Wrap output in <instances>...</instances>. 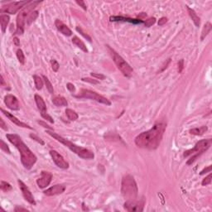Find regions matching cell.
Listing matches in <instances>:
<instances>
[{
    "label": "cell",
    "mask_w": 212,
    "mask_h": 212,
    "mask_svg": "<svg viewBox=\"0 0 212 212\" xmlns=\"http://www.w3.org/2000/svg\"><path fill=\"white\" fill-rule=\"evenodd\" d=\"M167 124L163 122H158L148 131L141 133L135 139V144L139 148L149 150H154L160 145Z\"/></svg>",
    "instance_id": "obj_1"
},
{
    "label": "cell",
    "mask_w": 212,
    "mask_h": 212,
    "mask_svg": "<svg viewBox=\"0 0 212 212\" xmlns=\"http://www.w3.org/2000/svg\"><path fill=\"white\" fill-rule=\"evenodd\" d=\"M6 137L8 139V141L12 144H13L17 149H18L19 153H20V155H21V162L23 163V167L26 169H31L33 167V165L36 163L37 160H38L37 156L31 151V149L22 140L21 137L18 136V134H7Z\"/></svg>",
    "instance_id": "obj_2"
},
{
    "label": "cell",
    "mask_w": 212,
    "mask_h": 212,
    "mask_svg": "<svg viewBox=\"0 0 212 212\" xmlns=\"http://www.w3.org/2000/svg\"><path fill=\"white\" fill-rule=\"evenodd\" d=\"M47 133L50 136H52L53 139H55L56 140H57L58 142H60L61 144H64L65 146L67 147L71 151H72L73 153H75L76 154H77L80 158H83V159H87V160H90V159H94V153L89 149H85V148H83V147H80L76 145L73 143H71V141H69L66 139L63 138V137L60 136L59 134H57L56 133L52 132V131H49L47 130Z\"/></svg>",
    "instance_id": "obj_3"
},
{
    "label": "cell",
    "mask_w": 212,
    "mask_h": 212,
    "mask_svg": "<svg viewBox=\"0 0 212 212\" xmlns=\"http://www.w3.org/2000/svg\"><path fill=\"white\" fill-rule=\"evenodd\" d=\"M139 189L134 177L131 175H126L123 177L121 184V193L126 200H134L138 196Z\"/></svg>",
    "instance_id": "obj_4"
},
{
    "label": "cell",
    "mask_w": 212,
    "mask_h": 212,
    "mask_svg": "<svg viewBox=\"0 0 212 212\" xmlns=\"http://www.w3.org/2000/svg\"><path fill=\"white\" fill-rule=\"evenodd\" d=\"M40 1H30L28 4H27L23 8L22 11L18 13L17 17V29L15 31V35H22L24 33V27L27 23V19L29 15L33 12V10L38 4H40Z\"/></svg>",
    "instance_id": "obj_5"
},
{
    "label": "cell",
    "mask_w": 212,
    "mask_h": 212,
    "mask_svg": "<svg viewBox=\"0 0 212 212\" xmlns=\"http://www.w3.org/2000/svg\"><path fill=\"white\" fill-rule=\"evenodd\" d=\"M106 47L108 48L109 52L114 62L115 63L117 68L122 72L123 75L126 76V77L132 76L133 73H134V69L131 67L129 64L128 63L127 61H125L120 55L117 52H115L113 48H111L109 45H107Z\"/></svg>",
    "instance_id": "obj_6"
},
{
    "label": "cell",
    "mask_w": 212,
    "mask_h": 212,
    "mask_svg": "<svg viewBox=\"0 0 212 212\" xmlns=\"http://www.w3.org/2000/svg\"><path fill=\"white\" fill-rule=\"evenodd\" d=\"M212 144V139H204V140H200L195 145L193 149L187 150L183 153V156L185 158L189 157L191 155H194V154H202L203 153H205L210 146Z\"/></svg>",
    "instance_id": "obj_7"
},
{
    "label": "cell",
    "mask_w": 212,
    "mask_h": 212,
    "mask_svg": "<svg viewBox=\"0 0 212 212\" xmlns=\"http://www.w3.org/2000/svg\"><path fill=\"white\" fill-rule=\"evenodd\" d=\"M77 97L80 98H85V99H90L95 101L101 103V104H106V105H111V102L107 98L104 97L103 95H100L98 93L94 91H92L90 90H85V89H82L81 92H80V95H77Z\"/></svg>",
    "instance_id": "obj_8"
},
{
    "label": "cell",
    "mask_w": 212,
    "mask_h": 212,
    "mask_svg": "<svg viewBox=\"0 0 212 212\" xmlns=\"http://www.w3.org/2000/svg\"><path fill=\"white\" fill-rule=\"evenodd\" d=\"M30 1H21V2H13L3 6L1 8V13H6L9 14H15L23 7H25L24 5L28 4Z\"/></svg>",
    "instance_id": "obj_9"
},
{
    "label": "cell",
    "mask_w": 212,
    "mask_h": 212,
    "mask_svg": "<svg viewBox=\"0 0 212 212\" xmlns=\"http://www.w3.org/2000/svg\"><path fill=\"white\" fill-rule=\"evenodd\" d=\"M144 199L142 200H126L124 204V207L127 211L134 212V211H143L144 207Z\"/></svg>",
    "instance_id": "obj_10"
},
{
    "label": "cell",
    "mask_w": 212,
    "mask_h": 212,
    "mask_svg": "<svg viewBox=\"0 0 212 212\" xmlns=\"http://www.w3.org/2000/svg\"><path fill=\"white\" fill-rule=\"evenodd\" d=\"M50 155L52 157V160L55 163V164L57 166L60 168H62V169H67L69 167V163L68 162H66L65 160V158L62 157V156L59 153H57V151L55 150H51L50 151Z\"/></svg>",
    "instance_id": "obj_11"
},
{
    "label": "cell",
    "mask_w": 212,
    "mask_h": 212,
    "mask_svg": "<svg viewBox=\"0 0 212 212\" xmlns=\"http://www.w3.org/2000/svg\"><path fill=\"white\" fill-rule=\"evenodd\" d=\"M18 182L19 187H20V190L22 191V193H23V196L24 199H25L28 202L30 203L31 205H36L37 203H36L35 201V199L33 197V194H32V192H31V191L29 190L28 187L26 186V184L24 183L23 181H21V180H18Z\"/></svg>",
    "instance_id": "obj_12"
},
{
    "label": "cell",
    "mask_w": 212,
    "mask_h": 212,
    "mask_svg": "<svg viewBox=\"0 0 212 212\" xmlns=\"http://www.w3.org/2000/svg\"><path fill=\"white\" fill-rule=\"evenodd\" d=\"M52 174L49 172L43 171L41 173V177L37 180V184L39 188L43 189L48 186L52 182Z\"/></svg>",
    "instance_id": "obj_13"
},
{
    "label": "cell",
    "mask_w": 212,
    "mask_h": 212,
    "mask_svg": "<svg viewBox=\"0 0 212 212\" xmlns=\"http://www.w3.org/2000/svg\"><path fill=\"white\" fill-rule=\"evenodd\" d=\"M4 103L8 108L11 110H18L20 109V104H19L18 99L13 94H8L5 95Z\"/></svg>",
    "instance_id": "obj_14"
},
{
    "label": "cell",
    "mask_w": 212,
    "mask_h": 212,
    "mask_svg": "<svg viewBox=\"0 0 212 212\" xmlns=\"http://www.w3.org/2000/svg\"><path fill=\"white\" fill-rule=\"evenodd\" d=\"M66 191V186L63 184H57L55 186L50 187V188L47 189L46 191H44V194L47 196H57V195H60L62 194L64 191Z\"/></svg>",
    "instance_id": "obj_15"
},
{
    "label": "cell",
    "mask_w": 212,
    "mask_h": 212,
    "mask_svg": "<svg viewBox=\"0 0 212 212\" xmlns=\"http://www.w3.org/2000/svg\"><path fill=\"white\" fill-rule=\"evenodd\" d=\"M1 111H2V113L4 114L6 117H7L8 119H9L11 122H13V124L17 125V126H18V127H22V128H25V129H33V128L30 127L28 124H27L25 123L22 122L20 121L18 118H16L15 116H13L12 114H10L9 112H7L6 110H4L3 109H1Z\"/></svg>",
    "instance_id": "obj_16"
},
{
    "label": "cell",
    "mask_w": 212,
    "mask_h": 212,
    "mask_svg": "<svg viewBox=\"0 0 212 212\" xmlns=\"http://www.w3.org/2000/svg\"><path fill=\"white\" fill-rule=\"evenodd\" d=\"M55 25L57 27V30L59 31L61 33H62L63 35L66 36V37H70V36L72 35V31L59 19H57L55 21Z\"/></svg>",
    "instance_id": "obj_17"
},
{
    "label": "cell",
    "mask_w": 212,
    "mask_h": 212,
    "mask_svg": "<svg viewBox=\"0 0 212 212\" xmlns=\"http://www.w3.org/2000/svg\"><path fill=\"white\" fill-rule=\"evenodd\" d=\"M111 22H127L130 23L134 24H141L144 23V22L141 19H135V18H124V17H119V16H114L110 17Z\"/></svg>",
    "instance_id": "obj_18"
},
{
    "label": "cell",
    "mask_w": 212,
    "mask_h": 212,
    "mask_svg": "<svg viewBox=\"0 0 212 212\" xmlns=\"http://www.w3.org/2000/svg\"><path fill=\"white\" fill-rule=\"evenodd\" d=\"M34 98H35L36 104H37L38 109L41 111V114L47 113V104H46L44 99H43V97H41L39 94H35Z\"/></svg>",
    "instance_id": "obj_19"
},
{
    "label": "cell",
    "mask_w": 212,
    "mask_h": 212,
    "mask_svg": "<svg viewBox=\"0 0 212 212\" xmlns=\"http://www.w3.org/2000/svg\"><path fill=\"white\" fill-rule=\"evenodd\" d=\"M52 103L57 107H65L68 105V102L63 96H54L52 98Z\"/></svg>",
    "instance_id": "obj_20"
},
{
    "label": "cell",
    "mask_w": 212,
    "mask_h": 212,
    "mask_svg": "<svg viewBox=\"0 0 212 212\" xmlns=\"http://www.w3.org/2000/svg\"><path fill=\"white\" fill-rule=\"evenodd\" d=\"M186 8H187V11H188L189 15H190V17H191V18L192 19L194 24H195L196 27H200V18H199V16L196 14V13L195 12V10L191 8L188 7V6H186Z\"/></svg>",
    "instance_id": "obj_21"
},
{
    "label": "cell",
    "mask_w": 212,
    "mask_h": 212,
    "mask_svg": "<svg viewBox=\"0 0 212 212\" xmlns=\"http://www.w3.org/2000/svg\"><path fill=\"white\" fill-rule=\"evenodd\" d=\"M10 18L6 14H1L0 15V24H1V29H2V33H5L7 26L8 23H9Z\"/></svg>",
    "instance_id": "obj_22"
},
{
    "label": "cell",
    "mask_w": 212,
    "mask_h": 212,
    "mask_svg": "<svg viewBox=\"0 0 212 212\" xmlns=\"http://www.w3.org/2000/svg\"><path fill=\"white\" fill-rule=\"evenodd\" d=\"M72 43H73V44H75L76 47H79L80 50H82L84 52H88L87 47L85 45V43H83L82 41L80 40L78 37H76V36L73 37V38H72Z\"/></svg>",
    "instance_id": "obj_23"
},
{
    "label": "cell",
    "mask_w": 212,
    "mask_h": 212,
    "mask_svg": "<svg viewBox=\"0 0 212 212\" xmlns=\"http://www.w3.org/2000/svg\"><path fill=\"white\" fill-rule=\"evenodd\" d=\"M208 128L206 126H201L200 128H195V129H192L189 131V133L193 135H197V136H200V135H203L205 134L206 131H207Z\"/></svg>",
    "instance_id": "obj_24"
},
{
    "label": "cell",
    "mask_w": 212,
    "mask_h": 212,
    "mask_svg": "<svg viewBox=\"0 0 212 212\" xmlns=\"http://www.w3.org/2000/svg\"><path fill=\"white\" fill-rule=\"evenodd\" d=\"M212 29V25L210 23H206L205 24V26L203 28L202 32H201V37H200V40L203 41L205 38V37H207V35L210 33V31Z\"/></svg>",
    "instance_id": "obj_25"
},
{
    "label": "cell",
    "mask_w": 212,
    "mask_h": 212,
    "mask_svg": "<svg viewBox=\"0 0 212 212\" xmlns=\"http://www.w3.org/2000/svg\"><path fill=\"white\" fill-rule=\"evenodd\" d=\"M66 116H67V118H68L69 120L71 121H76V119H78V118H79L78 114L76 113V111H74L73 109H66Z\"/></svg>",
    "instance_id": "obj_26"
},
{
    "label": "cell",
    "mask_w": 212,
    "mask_h": 212,
    "mask_svg": "<svg viewBox=\"0 0 212 212\" xmlns=\"http://www.w3.org/2000/svg\"><path fill=\"white\" fill-rule=\"evenodd\" d=\"M33 80H34V83H35V87L38 90H41L43 87V80L39 76L34 75L33 76Z\"/></svg>",
    "instance_id": "obj_27"
},
{
    "label": "cell",
    "mask_w": 212,
    "mask_h": 212,
    "mask_svg": "<svg viewBox=\"0 0 212 212\" xmlns=\"http://www.w3.org/2000/svg\"><path fill=\"white\" fill-rule=\"evenodd\" d=\"M43 78L46 86H47V90L49 91L50 94H53V93H54V89H53V85H52V83H51V81L49 80V79H48L46 76H43Z\"/></svg>",
    "instance_id": "obj_28"
},
{
    "label": "cell",
    "mask_w": 212,
    "mask_h": 212,
    "mask_svg": "<svg viewBox=\"0 0 212 212\" xmlns=\"http://www.w3.org/2000/svg\"><path fill=\"white\" fill-rule=\"evenodd\" d=\"M38 11H33V12L29 15L28 19H27V24H28V25H31L33 22L35 21L36 19L38 18Z\"/></svg>",
    "instance_id": "obj_29"
},
{
    "label": "cell",
    "mask_w": 212,
    "mask_h": 212,
    "mask_svg": "<svg viewBox=\"0 0 212 212\" xmlns=\"http://www.w3.org/2000/svg\"><path fill=\"white\" fill-rule=\"evenodd\" d=\"M17 57H18V60L20 62V64H22V65L25 64V56H24L23 50L18 49L17 51Z\"/></svg>",
    "instance_id": "obj_30"
},
{
    "label": "cell",
    "mask_w": 212,
    "mask_h": 212,
    "mask_svg": "<svg viewBox=\"0 0 212 212\" xmlns=\"http://www.w3.org/2000/svg\"><path fill=\"white\" fill-rule=\"evenodd\" d=\"M1 190L3 191H4V192H8V191L12 190V186L9 183L2 181L1 182Z\"/></svg>",
    "instance_id": "obj_31"
},
{
    "label": "cell",
    "mask_w": 212,
    "mask_h": 212,
    "mask_svg": "<svg viewBox=\"0 0 212 212\" xmlns=\"http://www.w3.org/2000/svg\"><path fill=\"white\" fill-rule=\"evenodd\" d=\"M76 31H77L78 33H80V35L81 36H83V37H84V38H85V39H87L88 41H89V42H91V38H90V36L88 35L87 33H85V32H84V31H83V29L81 28H80V27H76Z\"/></svg>",
    "instance_id": "obj_32"
},
{
    "label": "cell",
    "mask_w": 212,
    "mask_h": 212,
    "mask_svg": "<svg viewBox=\"0 0 212 212\" xmlns=\"http://www.w3.org/2000/svg\"><path fill=\"white\" fill-rule=\"evenodd\" d=\"M210 183H211V173L210 172L207 177H205V178L203 179L201 184H202V186H208V185H210Z\"/></svg>",
    "instance_id": "obj_33"
},
{
    "label": "cell",
    "mask_w": 212,
    "mask_h": 212,
    "mask_svg": "<svg viewBox=\"0 0 212 212\" xmlns=\"http://www.w3.org/2000/svg\"><path fill=\"white\" fill-rule=\"evenodd\" d=\"M0 148H1V149H2L3 152H5V153H11L9 148H8V146L7 145V144H5L4 141H3V139H1V145H0Z\"/></svg>",
    "instance_id": "obj_34"
},
{
    "label": "cell",
    "mask_w": 212,
    "mask_h": 212,
    "mask_svg": "<svg viewBox=\"0 0 212 212\" xmlns=\"http://www.w3.org/2000/svg\"><path fill=\"white\" fill-rule=\"evenodd\" d=\"M51 64H52V70H53L55 72H57V71H58V70H59V68H60L59 63H58V62H57L56 60L52 59V61H51Z\"/></svg>",
    "instance_id": "obj_35"
},
{
    "label": "cell",
    "mask_w": 212,
    "mask_h": 212,
    "mask_svg": "<svg viewBox=\"0 0 212 212\" xmlns=\"http://www.w3.org/2000/svg\"><path fill=\"white\" fill-rule=\"evenodd\" d=\"M155 23H156L155 18H149L148 20H146V21L144 22V23H145V26L148 27V28L151 27L152 25H153V24Z\"/></svg>",
    "instance_id": "obj_36"
},
{
    "label": "cell",
    "mask_w": 212,
    "mask_h": 212,
    "mask_svg": "<svg viewBox=\"0 0 212 212\" xmlns=\"http://www.w3.org/2000/svg\"><path fill=\"white\" fill-rule=\"evenodd\" d=\"M30 138H32V139H33V140H35V141H37V142H38V143L41 144H42V145H44V144H45V143L43 142V139H40V138H38V137L37 136V135L33 134H30Z\"/></svg>",
    "instance_id": "obj_37"
},
{
    "label": "cell",
    "mask_w": 212,
    "mask_h": 212,
    "mask_svg": "<svg viewBox=\"0 0 212 212\" xmlns=\"http://www.w3.org/2000/svg\"><path fill=\"white\" fill-rule=\"evenodd\" d=\"M41 115H42V117H43V118L44 119H47V120L49 121V122L51 123V124H54V120H53V119H52V117H51V116H50L49 114H47V113L42 114Z\"/></svg>",
    "instance_id": "obj_38"
},
{
    "label": "cell",
    "mask_w": 212,
    "mask_h": 212,
    "mask_svg": "<svg viewBox=\"0 0 212 212\" xmlns=\"http://www.w3.org/2000/svg\"><path fill=\"white\" fill-rule=\"evenodd\" d=\"M91 76L94 78H97V79H99V80H104L105 79V76L103 75V74H98V73H94V72H92L90 73Z\"/></svg>",
    "instance_id": "obj_39"
},
{
    "label": "cell",
    "mask_w": 212,
    "mask_h": 212,
    "mask_svg": "<svg viewBox=\"0 0 212 212\" xmlns=\"http://www.w3.org/2000/svg\"><path fill=\"white\" fill-rule=\"evenodd\" d=\"M177 66H178V72H179V73H182L184 69V60L183 59L180 60V61H178Z\"/></svg>",
    "instance_id": "obj_40"
},
{
    "label": "cell",
    "mask_w": 212,
    "mask_h": 212,
    "mask_svg": "<svg viewBox=\"0 0 212 212\" xmlns=\"http://www.w3.org/2000/svg\"><path fill=\"white\" fill-rule=\"evenodd\" d=\"M83 81H85V82H89L90 84H99V81L95 80H92L90 78H82Z\"/></svg>",
    "instance_id": "obj_41"
},
{
    "label": "cell",
    "mask_w": 212,
    "mask_h": 212,
    "mask_svg": "<svg viewBox=\"0 0 212 212\" xmlns=\"http://www.w3.org/2000/svg\"><path fill=\"white\" fill-rule=\"evenodd\" d=\"M167 22V18H166V17H163V18H161L159 19V21H158V25H159V26H163Z\"/></svg>",
    "instance_id": "obj_42"
},
{
    "label": "cell",
    "mask_w": 212,
    "mask_h": 212,
    "mask_svg": "<svg viewBox=\"0 0 212 212\" xmlns=\"http://www.w3.org/2000/svg\"><path fill=\"white\" fill-rule=\"evenodd\" d=\"M66 87H67V89H68V90L71 92L76 91V87H75V85H74L73 84H71V83H67Z\"/></svg>",
    "instance_id": "obj_43"
},
{
    "label": "cell",
    "mask_w": 212,
    "mask_h": 212,
    "mask_svg": "<svg viewBox=\"0 0 212 212\" xmlns=\"http://www.w3.org/2000/svg\"><path fill=\"white\" fill-rule=\"evenodd\" d=\"M0 127L2 128L3 130H5V131H7L8 130L7 124H5L4 121H3V119L2 118H0Z\"/></svg>",
    "instance_id": "obj_44"
},
{
    "label": "cell",
    "mask_w": 212,
    "mask_h": 212,
    "mask_svg": "<svg viewBox=\"0 0 212 212\" xmlns=\"http://www.w3.org/2000/svg\"><path fill=\"white\" fill-rule=\"evenodd\" d=\"M207 172H211V166H209L206 168H204V169L200 172V175H204L205 173H207Z\"/></svg>",
    "instance_id": "obj_45"
},
{
    "label": "cell",
    "mask_w": 212,
    "mask_h": 212,
    "mask_svg": "<svg viewBox=\"0 0 212 212\" xmlns=\"http://www.w3.org/2000/svg\"><path fill=\"white\" fill-rule=\"evenodd\" d=\"M76 3H77L78 5H80V7L82 8L84 10H86L87 9V7H86V4H85V3L84 2V1H76Z\"/></svg>",
    "instance_id": "obj_46"
},
{
    "label": "cell",
    "mask_w": 212,
    "mask_h": 212,
    "mask_svg": "<svg viewBox=\"0 0 212 212\" xmlns=\"http://www.w3.org/2000/svg\"><path fill=\"white\" fill-rule=\"evenodd\" d=\"M38 124H40L41 125H43V127L47 128V129H51V130L53 129L52 128H51V127H50V126H48V125H47V124H46L45 123L43 122V121H38Z\"/></svg>",
    "instance_id": "obj_47"
},
{
    "label": "cell",
    "mask_w": 212,
    "mask_h": 212,
    "mask_svg": "<svg viewBox=\"0 0 212 212\" xmlns=\"http://www.w3.org/2000/svg\"><path fill=\"white\" fill-rule=\"evenodd\" d=\"M13 43H14V44L17 47H18V46L20 45V41H19V39L18 38H13Z\"/></svg>",
    "instance_id": "obj_48"
},
{
    "label": "cell",
    "mask_w": 212,
    "mask_h": 212,
    "mask_svg": "<svg viewBox=\"0 0 212 212\" xmlns=\"http://www.w3.org/2000/svg\"><path fill=\"white\" fill-rule=\"evenodd\" d=\"M15 211H28V210H27V209H24V208H21L18 207V206H17V207L15 208Z\"/></svg>",
    "instance_id": "obj_49"
}]
</instances>
